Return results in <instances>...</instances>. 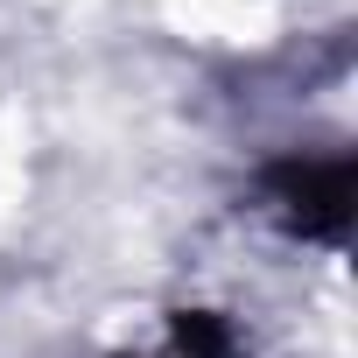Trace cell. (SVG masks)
Returning <instances> with one entry per match:
<instances>
[{
  "instance_id": "6da1fadb",
  "label": "cell",
  "mask_w": 358,
  "mask_h": 358,
  "mask_svg": "<svg viewBox=\"0 0 358 358\" xmlns=\"http://www.w3.org/2000/svg\"><path fill=\"white\" fill-rule=\"evenodd\" d=\"M274 197H281L288 225H302V232H344L351 169H344V162H288V169L274 176Z\"/></svg>"
}]
</instances>
